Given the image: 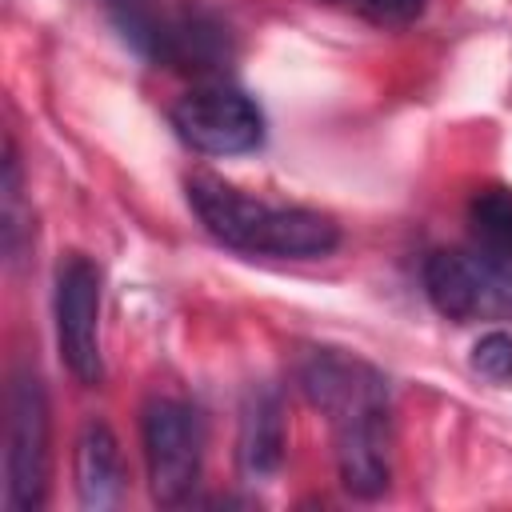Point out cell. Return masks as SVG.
<instances>
[{"instance_id":"10","label":"cell","mask_w":512,"mask_h":512,"mask_svg":"<svg viewBox=\"0 0 512 512\" xmlns=\"http://www.w3.org/2000/svg\"><path fill=\"white\" fill-rule=\"evenodd\" d=\"M76 492L84 508H112L124 492L120 444L104 420H88L76 440Z\"/></svg>"},{"instance_id":"2","label":"cell","mask_w":512,"mask_h":512,"mask_svg":"<svg viewBox=\"0 0 512 512\" xmlns=\"http://www.w3.org/2000/svg\"><path fill=\"white\" fill-rule=\"evenodd\" d=\"M188 204L224 248L272 260H316L340 244V224L316 208L260 200L220 176H188Z\"/></svg>"},{"instance_id":"6","label":"cell","mask_w":512,"mask_h":512,"mask_svg":"<svg viewBox=\"0 0 512 512\" xmlns=\"http://www.w3.org/2000/svg\"><path fill=\"white\" fill-rule=\"evenodd\" d=\"M176 136L204 156H240L260 148L264 112L252 96L228 84H196L172 104Z\"/></svg>"},{"instance_id":"3","label":"cell","mask_w":512,"mask_h":512,"mask_svg":"<svg viewBox=\"0 0 512 512\" xmlns=\"http://www.w3.org/2000/svg\"><path fill=\"white\" fill-rule=\"evenodd\" d=\"M112 24L120 36L148 60L176 68V72H196L208 76L228 64V32L220 20H212L204 8H172L164 0H104Z\"/></svg>"},{"instance_id":"1","label":"cell","mask_w":512,"mask_h":512,"mask_svg":"<svg viewBox=\"0 0 512 512\" xmlns=\"http://www.w3.org/2000/svg\"><path fill=\"white\" fill-rule=\"evenodd\" d=\"M304 396L328 416L336 468L352 496L376 500L388 488V380L360 356L312 348L300 360Z\"/></svg>"},{"instance_id":"8","label":"cell","mask_w":512,"mask_h":512,"mask_svg":"<svg viewBox=\"0 0 512 512\" xmlns=\"http://www.w3.org/2000/svg\"><path fill=\"white\" fill-rule=\"evenodd\" d=\"M56 344L80 384L104 380L100 356V268L84 252H68L56 268Z\"/></svg>"},{"instance_id":"12","label":"cell","mask_w":512,"mask_h":512,"mask_svg":"<svg viewBox=\"0 0 512 512\" xmlns=\"http://www.w3.org/2000/svg\"><path fill=\"white\" fill-rule=\"evenodd\" d=\"M340 12H352L368 24H380V28H400V24H412L420 12H424V0H324Z\"/></svg>"},{"instance_id":"9","label":"cell","mask_w":512,"mask_h":512,"mask_svg":"<svg viewBox=\"0 0 512 512\" xmlns=\"http://www.w3.org/2000/svg\"><path fill=\"white\" fill-rule=\"evenodd\" d=\"M284 408L272 388H252L244 416H240V440H236V460L248 480H264L284 464Z\"/></svg>"},{"instance_id":"13","label":"cell","mask_w":512,"mask_h":512,"mask_svg":"<svg viewBox=\"0 0 512 512\" xmlns=\"http://www.w3.org/2000/svg\"><path fill=\"white\" fill-rule=\"evenodd\" d=\"M472 372H480L484 380L492 384H504L512 380V336L508 332H484L476 344H472Z\"/></svg>"},{"instance_id":"4","label":"cell","mask_w":512,"mask_h":512,"mask_svg":"<svg viewBox=\"0 0 512 512\" xmlns=\"http://www.w3.org/2000/svg\"><path fill=\"white\" fill-rule=\"evenodd\" d=\"M424 292L452 324L512 320V256L492 248H440L424 260Z\"/></svg>"},{"instance_id":"5","label":"cell","mask_w":512,"mask_h":512,"mask_svg":"<svg viewBox=\"0 0 512 512\" xmlns=\"http://www.w3.org/2000/svg\"><path fill=\"white\" fill-rule=\"evenodd\" d=\"M140 436H144L152 500L184 504L200 480V448H204L200 416L176 396H156L144 404Z\"/></svg>"},{"instance_id":"7","label":"cell","mask_w":512,"mask_h":512,"mask_svg":"<svg viewBox=\"0 0 512 512\" xmlns=\"http://www.w3.org/2000/svg\"><path fill=\"white\" fill-rule=\"evenodd\" d=\"M8 508L36 512L48 496V396L32 368H20L8 388Z\"/></svg>"},{"instance_id":"11","label":"cell","mask_w":512,"mask_h":512,"mask_svg":"<svg viewBox=\"0 0 512 512\" xmlns=\"http://www.w3.org/2000/svg\"><path fill=\"white\" fill-rule=\"evenodd\" d=\"M468 228H472V244L512 256V188L504 184L476 188L468 200Z\"/></svg>"}]
</instances>
